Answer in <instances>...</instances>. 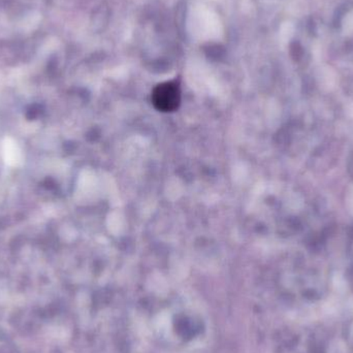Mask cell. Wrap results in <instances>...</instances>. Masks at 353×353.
<instances>
[{
  "label": "cell",
  "instance_id": "obj_1",
  "mask_svg": "<svg viewBox=\"0 0 353 353\" xmlns=\"http://www.w3.org/2000/svg\"><path fill=\"white\" fill-rule=\"evenodd\" d=\"M181 92L175 82H165L153 90L152 101L157 110L161 112H173L180 105Z\"/></svg>",
  "mask_w": 353,
  "mask_h": 353
}]
</instances>
